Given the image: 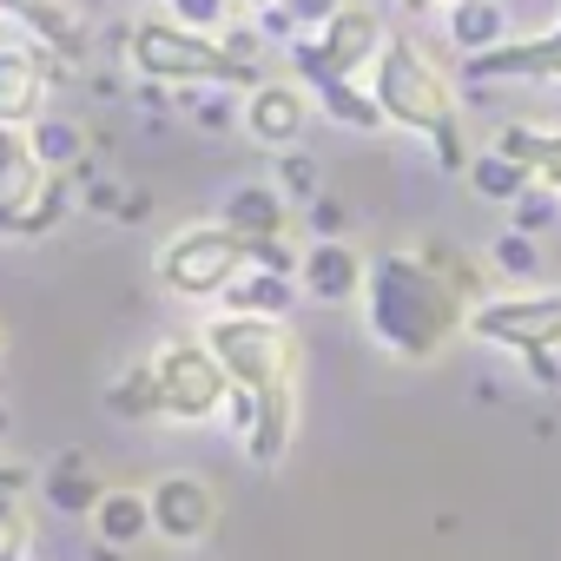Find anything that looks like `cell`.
Here are the masks:
<instances>
[{
  "label": "cell",
  "mask_w": 561,
  "mask_h": 561,
  "mask_svg": "<svg viewBox=\"0 0 561 561\" xmlns=\"http://www.w3.org/2000/svg\"><path fill=\"white\" fill-rule=\"evenodd\" d=\"M476 298L430 257V244L416 251H377L370 257V285H364V324L370 337L403 357V364H436L462 331H469Z\"/></svg>",
  "instance_id": "6da1fadb"
},
{
  "label": "cell",
  "mask_w": 561,
  "mask_h": 561,
  "mask_svg": "<svg viewBox=\"0 0 561 561\" xmlns=\"http://www.w3.org/2000/svg\"><path fill=\"white\" fill-rule=\"evenodd\" d=\"M205 344L211 357L225 364L231 390L251 397V436H244V456L257 469L285 462L291 436H298V337L285 318H238V311H218L205 324Z\"/></svg>",
  "instance_id": "7a4b0ae2"
},
{
  "label": "cell",
  "mask_w": 561,
  "mask_h": 561,
  "mask_svg": "<svg viewBox=\"0 0 561 561\" xmlns=\"http://www.w3.org/2000/svg\"><path fill=\"white\" fill-rule=\"evenodd\" d=\"M370 93H377V106H383L390 126L430 139L443 165H462V172H469L476 152H469V139H462V100H456V80H449V67H443L416 34H390L383 60L370 67Z\"/></svg>",
  "instance_id": "3957f363"
},
{
  "label": "cell",
  "mask_w": 561,
  "mask_h": 561,
  "mask_svg": "<svg viewBox=\"0 0 561 561\" xmlns=\"http://www.w3.org/2000/svg\"><path fill=\"white\" fill-rule=\"evenodd\" d=\"M126 60H133V73H146L159 87H185V93L192 87H244L251 80V67L218 34H192L179 21H139L126 34Z\"/></svg>",
  "instance_id": "277c9868"
},
{
  "label": "cell",
  "mask_w": 561,
  "mask_h": 561,
  "mask_svg": "<svg viewBox=\"0 0 561 561\" xmlns=\"http://www.w3.org/2000/svg\"><path fill=\"white\" fill-rule=\"evenodd\" d=\"M257 264V244L231 225H185L159 244V285L185 305H225V291Z\"/></svg>",
  "instance_id": "5b68a950"
},
{
  "label": "cell",
  "mask_w": 561,
  "mask_h": 561,
  "mask_svg": "<svg viewBox=\"0 0 561 561\" xmlns=\"http://www.w3.org/2000/svg\"><path fill=\"white\" fill-rule=\"evenodd\" d=\"M469 337L515 351L528 364V377H541L548 390L561 383V291H502L482 298L469 311Z\"/></svg>",
  "instance_id": "8992f818"
},
{
  "label": "cell",
  "mask_w": 561,
  "mask_h": 561,
  "mask_svg": "<svg viewBox=\"0 0 561 561\" xmlns=\"http://www.w3.org/2000/svg\"><path fill=\"white\" fill-rule=\"evenodd\" d=\"M383 47H390V21L377 8H364V0H351L331 27L291 41V67H298L305 87L311 80H370V67L383 60Z\"/></svg>",
  "instance_id": "52a82bcc"
},
{
  "label": "cell",
  "mask_w": 561,
  "mask_h": 561,
  "mask_svg": "<svg viewBox=\"0 0 561 561\" xmlns=\"http://www.w3.org/2000/svg\"><path fill=\"white\" fill-rule=\"evenodd\" d=\"M152 383H159V423H211L231 403V377L211 357L205 337H172L152 351Z\"/></svg>",
  "instance_id": "ba28073f"
},
{
  "label": "cell",
  "mask_w": 561,
  "mask_h": 561,
  "mask_svg": "<svg viewBox=\"0 0 561 561\" xmlns=\"http://www.w3.org/2000/svg\"><path fill=\"white\" fill-rule=\"evenodd\" d=\"M67 211V179L41 165L27 126H0V231H54V218Z\"/></svg>",
  "instance_id": "9c48e42d"
},
{
  "label": "cell",
  "mask_w": 561,
  "mask_h": 561,
  "mask_svg": "<svg viewBox=\"0 0 561 561\" xmlns=\"http://www.w3.org/2000/svg\"><path fill=\"white\" fill-rule=\"evenodd\" d=\"M238 113H244L238 126H244L264 152H298V146H305V126H311V113H318V100H311L305 80H257Z\"/></svg>",
  "instance_id": "30bf717a"
},
{
  "label": "cell",
  "mask_w": 561,
  "mask_h": 561,
  "mask_svg": "<svg viewBox=\"0 0 561 561\" xmlns=\"http://www.w3.org/2000/svg\"><path fill=\"white\" fill-rule=\"evenodd\" d=\"M146 502H152V535L172 541V548H198L218 528V495H211L205 476H185V469L179 476H159L146 489Z\"/></svg>",
  "instance_id": "8fae6325"
},
{
  "label": "cell",
  "mask_w": 561,
  "mask_h": 561,
  "mask_svg": "<svg viewBox=\"0 0 561 561\" xmlns=\"http://www.w3.org/2000/svg\"><path fill=\"white\" fill-rule=\"evenodd\" d=\"M476 87H561V21L548 34H515L462 67Z\"/></svg>",
  "instance_id": "7c38bea8"
},
{
  "label": "cell",
  "mask_w": 561,
  "mask_h": 561,
  "mask_svg": "<svg viewBox=\"0 0 561 561\" xmlns=\"http://www.w3.org/2000/svg\"><path fill=\"white\" fill-rule=\"evenodd\" d=\"M364 285H370V257L344 238H318L298 257V291L318 305H351V298H364Z\"/></svg>",
  "instance_id": "4fadbf2b"
},
{
  "label": "cell",
  "mask_w": 561,
  "mask_h": 561,
  "mask_svg": "<svg viewBox=\"0 0 561 561\" xmlns=\"http://www.w3.org/2000/svg\"><path fill=\"white\" fill-rule=\"evenodd\" d=\"M54 60L41 47H0V126H34L47 119Z\"/></svg>",
  "instance_id": "5bb4252c"
},
{
  "label": "cell",
  "mask_w": 561,
  "mask_h": 561,
  "mask_svg": "<svg viewBox=\"0 0 561 561\" xmlns=\"http://www.w3.org/2000/svg\"><path fill=\"white\" fill-rule=\"evenodd\" d=\"M218 225H231V231L251 238V244H285L291 205H285V192H277V185H238V192H225Z\"/></svg>",
  "instance_id": "9a60e30c"
},
{
  "label": "cell",
  "mask_w": 561,
  "mask_h": 561,
  "mask_svg": "<svg viewBox=\"0 0 561 561\" xmlns=\"http://www.w3.org/2000/svg\"><path fill=\"white\" fill-rule=\"evenodd\" d=\"M41 502H47L54 515H93V508L106 502V482L93 476L87 456H60V462L41 476Z\"/></svg>",
  "instance_id": "2e32d148"
},
{
  "label": "cell",
  "mask_w": 561,
  "mask_h": 561,
  "mask_svg": "<svg viewBox=\"0 0 561 561\" xmlns=\"http://www.w3.org/2000/svg\"><path fill=\"white\" fill-rule=\"evenodd\" d=\"M291 298H298V277H291V271L251 264L238 285L225 291V311H238V318H285V311H291Z\"/></svg>",
  "instance_id": "e0dca14e"
},
{
  "label": "cell",
  "mask_w": 561,
  "mask_h": 561,
  "mask_svg": "<svg viewBox=\"0 0 561 561\" xmlns=\"http://www.w3.org/2000/svg\"><path fill=\"white\" fill-rule=\"evenodd\" d=\"M495 146H502L515 165H528L535 185L561 192V126H502Z\"/></svg>",
  "instance_id": "ac0fdd59"
},
{
  "label": "cell",
  "mask_w": 561,
  "mask_h": 561,
  "mask_svg": "<svg viewBox=\"0 0 561 561\" xmlns=\"http://www.w3.org/2000/svg\"><path fill=\"white\" fill-rule=\"evenodd\" d=\"M443 27H449V47H456L462 60L495 54L502 41H515V34H508V14L495 8V0H462V8H449V14H443Z\"/></svg>",
  "instance_id": "d6986e66"
},
{
  "label": "cell",
  "mask_w": 561,
  "mask_h": 561,
  "mask_svg": "<svg viewBox=\"0 0 561 561\" xmlns=\"http://www.w3.org/2000/svg\"><path fill=\"white\" fill-rule=\"evenodd\" d=\"M93 535L119 554V548H139L152 535V502L139 489H106V502L93 508Z\"/></svg>",
  "instance_id": "ffe728a7"
},
{
  "label": "cell",
  "mask_w": 561,
  "mask_h": 561,
  "mask_svg": "<svg viewBox=\"0 0 561 561\" xmlns=\"http://www.w3.org/2000/svg\"><path fill=\"white\" fill-rule=\"evenodd\" d=\"M311 100H318L337 126H351V133H377V126H390L383 106H377V93H370V80H311Z\"/></svg>",
  "instance_id": "44dd1931"
},
{
  "label": "cell",
  "mask_w": 561,
  "mask_h": 561,
  "mask_svg": "<svg viewBox=\"0 0 561 561\" xmlns=\"http://www.w3.org/2000/svg\"><path fill=\"white\" fill-rule=\"evenodd\" d=\"M106 410L119 423H159V383H152V357L126 364L113 383H106Z\"/></svg>",
  "instance_id": "7402d4cb"
},
{
  "label": "cell",
  "mask_w": 561,
  "mask_h": 561,
  "mask_svg": "<svg viewBox=\"0 0 561 561\" xmlns=\"http://www.w3.org/2000/svg\"><path fill=\"white\" fill-rule=\"evenodd\" d=\"M469 185H476V198H495V205H515L535 179H528V165H515L502 146H482L476 159H469Z\"/></svg>",
  "instance_id": "603a6c76"
},
{
  "label": "cell",
  "mask_w": 561,
  "mask_h": 561,
  "mask_svg": "<svg viewBox=\"0 0 561 561\" xmlns=\"http://www.w3.org/2000/svg\"><path fill=\"white\" fill-rule=\"evenodd\" d=\"M27 139H34V152H41L47 172H73V165L87 159V133H80L73 119H54V113H47V119L27 126Z\"/></svg>",
  "instance_id": "cb8c5ba5"
},
{
  "label": "cell",
  "mask_w": 561,
  "mask_h": 561,
  "mask_svg": "<svg viewBox=\"0 0 561 561\" xmlns=\"http://www.w3.org/2000/svg\"><path fill=\"white\" fill-rule=\"evenodd\" d=\"M0 561H34V522H27V495H0Z\"/></svg>",
  "instance_id": "d4e9b609"
},
{
  "label": "cell",
  "mask_w": 561,
  "mask_h": 561,
  "mask_svg": "<svg viewBox=\"0 0 561 561\" xmlns=\"http://www.w3.org/2000/svg\"><path fill=\"white\" fill-rule=\"evenodd\" d=\"M489 264H495L502 277H535V271H541V251H535V238H528V231H508V238H495Z\"/></svg>",
  "instance_id": "484cf974"
},
{
  "label": "cell",
  "mask_w": 561,
  "mask_h": 561,
  "mask_svg": "<svg viewBox=\"0 0 561 561\" xmlns=\"http://www.w3.org/2000/svg\"><path fill=\"white\" fill-rule=\"evenodd\" d=\"M165 14H172L179 27H192V34H218L238 8H231V0H165Z\"/></svg>",
  "instance_id": "4316f807"
},
{
  "label": "cell",
  "mask_w": 561,
  "mask_h": 561,
  "mask_svg": "<svg viewBox=\"0 0 561 561\" xmlns=\"http://www.w3.org/2000/svg\"><path fill=\"white\" fill-rule=\"evenodd\" d=\"M554 211H561V192H548V185H528L522 198H515V231H541V225H554Z\"/></svg>",
  "instance_id": "83f0119b"
},
{
  "label": "cell",
  "mask_w": 561,
  "mask_h": 561,
  "mask_svg": "<svg viewBox=\"0 0 561 561\" xmlns=\"http://www.w3.org/2000/svg\"><path fill=\"white\" fill-rule=\"evenodd\" d=\"M277 192H285V198H318V165L305 152H285V165H277Z\"/></svg>",
  "instance_id": "f1b7e54d"
},
{
  "label": "cell",
  "mask_w": 561,
  "mask_h": 561,
  "mask_svg": "<svg viewBox=\"0 0 561 561\" xmlns=\"http://www.w3.org/2000/svg\"><path fill=\"white\" fill-rule=\"evenodd\" d=\"M344 8H351V0H285V14H291V27H298V34H318V27H331Z\"/></svg>",
  "instance_id": "f546056e"
},
{
  "label": "cell",
  "mask_w": 561,
  "mask_h": 561,
  "mask_svg": "<svg viewBox=\"0 0 561 561\" xmlns=\"http://www.w3.org/2000/svg\"><path fill=\"white\" fill-rule=\"evenodd\" d=\"M192 119H198V133H225V126H231V119H244V113H231V100H225V93L192 87Z\"/></svg>",
  "instance_id": "4dcf8cb0"
},
{
  "label": "cell",
  "mask_w": 561,
  "mask_h": 561,
  "mask_svg": "<svg viewBox=\"0 0 561 561\" xmlns=\"http://www.w3.org/2000/svg\"><path fill=\"white\" fill-rule=\"evenodd\" d=\"M311 218H318V238H337V231H344V205H331V198H318Z\"/></svg>",
  "instance_id": "1f68e13d"
},
{
  "label": "cell",
  "mask_w": 561,
  "mask_h": 561,
  "mask_svg": "<svg viewBox=\"0 0 561 561\" xmlns=\"http://www.w3.org/2000/svg\"><path fill=\"white\" fill-rule=\"evenodd\" d=\"M60 0H0V14H21V21H47Z\"/></svg>",
  "instance_id": "d6a6232c"
},
{
  "label": "cell",
  "mask_w": 561,
  "mask_h": 561,
  "mask_svg": "<svg viewBox=\"0 0 561 561\" xmlns=\"http://www.w3.org/2000/svg\"><path fill=\"white\" fill-rule=\"evenodd\" d=\"M410 14H449V8H462V0H403Z\"/></svg>",
  "instance_id": "836d02e7"
},
{
  "label": "cell",
  "mask_w": 561,
  "mask_h": 561,
  "mask_svg": "<svg viewBox=\"0 0 561 561\" xmlns=\"http://www.w3.org/2000/svg\"><path fill=\"white\" fill-rule=\"evenodd\" d=\"M231 8H244V14H271V8H285V0H231Z\"/></svg>",
  "instance_id": "e575fe53"
},
{
  "label": "cell",
  "mask_w": 561,
  "mask_h": 561,
  "mask_svg": "<svg viewBox=\"0 0 561 561\" xmlns=\"http://www.w3.org/2000/svg\"><path fill=\"white\" fill-rule=\"evenodd\" d=\"M0 370H8V324H0Z\"/></svg>",
  "instance_id": "d590c367"
},
{
  "label": "cell",
  "mask_w": 561,
  "mask_h": 561,
  "mask_svg": "<svg viewBox=\"0 0 561 561\" xmlns=\"http://www.w3.org/2000/svg\"><path fill=\"white\" fill-rule=\"evenodd\" d=\"M0 436H8V410H0Z\"/></svg>",
  "instance_id": "8d00e7d4"
}]
</instances>
